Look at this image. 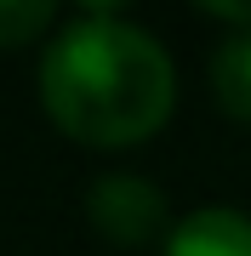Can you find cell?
Segmentation results:
<instances>
[{
	"instance_id": "cell-1",
	"label": "cell",
	"mask_w": 251,
	"mask_h": 256,
	"mask_svg": "<svg viewBox=\"0 0 251 256\" xmlns=\"http://www.w3.org/2000/svg\"><path fill=\"white\" fill-rule=\"evenodd\" d=\"M177 92V68L149 28L114 18V12H80L57 28L40 57V102L69 137L97 148L143 142L166 126Z\"/></svg>"
},
{
	"instance_id": "cell-2",
	"label": "cell",
	"mask_w": 251,
	"mask_h": 256,
	"mask_svg": "<svg viewBox=\"0 0 251 256\" xmlns=\"http://www.w3.org/2000/svg\"><path fill=\"white\" fill-rule=\"evenodd\" d=\"M86 216L103 239L114 245H154V239H171V205L149 176H131V171H114V176H97L86 188Z\"/></svg>"
},
{
	"instance_id": "cell-3",
	"label": "cell",
	"mask_w": 251,
	"mask_h": 256,
	"mask_svg": "<svg viewBox=\"0 0 251 256\" xmlns=\"http://www.w3.org/2000/svg\"><path fill=\"white\" fill-rule=\"evenodd\" d=\"M166 256H251V216L228 205L188 210L166 239Z\"/></svg>"
},
{
	"instance_id": "cell-4",
	"label": "cell",
	"mask_w": 251,
	"mask_h": 256,
	"mask_svg": "<svg viewBox=\"0 0 251 256\" xmlns=\"http://www.w3.org/2000/svg\"><path fill=\"white\" fill-rule=\"evenodd\" d=\"M211 92L234 120H251V28L228 34L211 52Z\"/></svg>"
},
{
	"instance_id": "cell-5",
	"label": "cell",
	"mask_w": 251,
	"mask_h": 256,
	"mask_svg": "<svg viewBox=\"0 0 251 256\" xmlns=\"http://www.w3.org/2000/svg\"><path fill=\"white\" fill-rule=\"evenodd\" d=\"M52 23V0H0V46H23Z\"/></svg>"
},
{
	"instance_id": "cell-6",
	"label": "cell",
	"mask_w": 251,
	"mask_h": 256,
	"mask_svg": "<svg viewBox=\"0 0 251 256\" xmlns=\"http://www.w3.org/2000/svg\"><path fill=\"white\" fill-rule=\"evenodd\" d=\"M205 12H211V18H228V23H251V0H205Z\"/></svg>"
}]
</instances>
